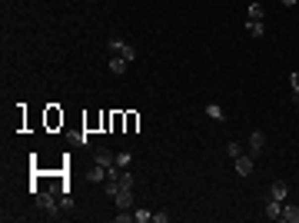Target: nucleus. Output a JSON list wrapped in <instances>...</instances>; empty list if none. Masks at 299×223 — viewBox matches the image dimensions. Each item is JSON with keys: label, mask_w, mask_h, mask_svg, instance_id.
Here are the masks:
<instances>
[{"label": "nucleus", "mask_w": 299, "mask_h": 223, "mask_svg": "<svg viewBox=\"0 0 299 223\" xmlns=\"http://www.w3.org/2000/svg\"><path fill=\"white\" fill-rule=\"evenodd\" d=\"M113 203H117V210H133V187H120Z\"/></svg>", "instance_id": "7ed1b4c3"}, {"label": "nucleus", "mask_w": 299, "mask_h": 223, "mask_svg": "<svg viewBox=\"0 0 299 223\" xmlns=\"http://www.w3.org/2000/svg\"><path fill=\"white\" fill-rule=\"evenodd\" d=\"M206 117H210V120H226V110H223L220 103H206Z\"/></svg>", "instance_id": "f8f14e48"}, {"label": "nucleus", "mask_w": 299, "mask_h": 223, "mask_svg": "<svg viewBox=\"0 0 299 223\" xmlns=\"http://www.w3.org/2000/svg\"><path fill=\"white\" fill-rule=\"evenodd\" d=\"M283 223H299V207H293V203H286L283 207V217H279Z\"/></svg>", "instance_id": "9b49d317"}, {"label": "nucleus", "mask_w": 299, "mask_h": 223, "mask_svg": "<svg viewBox=\"0 0 299 223\" xmlns=\"http://www.w3.org/2000/svg\"><path fill=\"white\" fill-rule=\"evenodd\" d=\"M87 180H90V183H107V167L93 163V167L87 170Z\"/></svg>", "instance_id": "0eeeda50"}, {"label": "nucleus", "mask_w": 299, "mask_h": 223, "mask_svg": "<svg viewBox=\"0 0 299 223\" xmlns=\"http://www.w3.org/2000/svg\"><path fill=\"white\" fill-rule=\"evenodd\" d=\"M126 67H130V60H123V57H110V70H113V74H126Z\"/></svg>", "instance_id": "ddd939ff"}, {"label": "nucleus", "mask_w": 299, "mask_h": 223, "mask_svg": "<svg viewBox=\"0 0 299 223\" xmlns=\"http://www.w3.org/2000/svg\"><path fill=\"white\" fill-rule=\"evenodd\" d=\"M93 163H100V167H113V163H117V153L107 150V147H97V150H93Z\"/></svg>", "instance_id": "20e7f679"}, {"label": "nucleus", "mask_w": 299, "mask_h": 223, "mask_svg": "<svg viewBox=\"0 0 299 223\" xmlns=\"http://www.w3.org/2000/svg\"><path fill=\"white\" fill-rule=\"evenodd\" d=\"M33 193V207L40 210V217L44 220H60L63 217V207H60V200H57V193H50V190H44V187H37V190H30Z\"/></svg>", "instance_id": "f257e3e1"}, {"label": "nucleus", "mask_w": 299, "mask_h": 223, "mask_svg": "<svg viewBox=\"0 0 299 223\" xmlns=\"http://www.w3.org/2000/svg\"><path fill=\"white\" fill-rule=\"evenodd\" d=\"M266 150V137H263V130H253V134H249V156H259Z\"/></svg>", "instance_id": "39448f33"}, {"label": "nucleus", "mask_w": 299, "mask_h": 223, "mask_svg": "<svg viewBox=\"0 0 299 223\" xmlns=\"http://www.w3.org/2000/svg\"><path fill=\"white\" fill-rule=\"evenodd\" d=\"M130 163H133V153H130V150H120V153H117V167L130 170Z\"/></svg>", "instance_id": "2eb2a0df"}, {"label": "nucleus", "mask_w": 299, "mask_h": 223, "mask_svg": "<svg viewBox=\"0 0 299 223\" xmlns=\"http://www.w3.org/2000/svg\"><path fill=\"white\" fill-rule=\"evenodd\" d=\"M253 170H256V163H253V156L249 153L236 156V173H239V177H253Z\"/></svg>", "instance_id": "423d86ee"}, {"label": "nucleus", "mask_w": 299, "mask_h": 223, "mask_svg": "<svg viewBox=\"0 0 299 223\" xmlns=\"http://www.w3.org/2000/svg\"><path fill=\"white\" fill-rule=\"evenodd\" d=\"M113 220H117V223H133V210H120Z\"/></svg>", "instance_id": "6ab92c4d"}, {"label": "nucleus", "mask_w": 299, "mask_h": 223, "mask_svg": "<svg viewBox=\"0 0 299 223\" xmlns=\"http://www.w3.org/2000/svg\"><path fill=\"white\" fill-rule=\"evenodd\" d=\"M263 17H266L263 3H249V20H263Z\"/></svg>", "instance_id": "dca6fc26"}, {"label": "nucleus", "mask_w": 299, "mask_h": 223, "mask_svg": "<svg viewBox=\"0 0 299 223\" xmlns=\"http://www.w3.org/2000/svg\"><path fill=\"white\" fill-rule=\"evenodd\" d=\"M226 153H230L233 160H236V156H243V153H249V150H246V147L239 144V140H230V147H226Z\"/></svg>", "instance_id": "4468645a"}, {"label": "nucleus", "mask_w": 299, "mask_h": 223, "mask_svg": "<svg viewBox=\"0 0 299 223\" xmlns=\"http://www.w3.org/2000/svg\"><path fill=\"white\" fill-rule=\"evenodd\" d=\"M279 3H283V7H296L299 0H279Z\"/></svg>", "instance_id": "4be33fe9"}, {"label": "nucleus", "mask_w": 299, "mask_h": 223, "mask_svg": "<svg viewBox=\"0 0 299 223\" xmlns=\"http://www.w3.org/2000/svg\"><path fill=\"white\" fill-rule=\"evenodd\" d=\"M110 54H113V57H123V60H130V64L136 60V50H133L126 40H117V37L110 40Z\"/></svg>", "instance_id": "f03ea898"}, {"label": "nucleus", "mask_w": 299, "mask_h": 223, "mask_svg": "<svg viewBox=\"0 0 299 223\" xmlns=\"http://www.w3.org/2000/svg\"><path fill=\"white\" fill-rule=\"evenodd\" d=\"M286 193H289L286 180H273V187H269V197H273V200H286Z\"/></svg>", "instance_id": "6e6552de"}, {"label": "nucleus", "mask_w": 299, "mask_h": 223, "mask_svg": "<svg viewBox=\"0 0 299 223\" xmlns=\"http://www.w3.org/2000/svg\"><path fill=\"white\" fill-rule=\"evenodd\" d=\"M60 207H63V210H73V197H70V193H60Z\"/></svg>", "instance_id": "aec40b11"}, {"label": "nucleus", "mask_w": 299, "mask_h": 223, "mask_svg": "<svg viewBox=\"0 0 299 223\" xmlns=\"http://www.w3.org/2000/svg\"><path fill=\"white\" fill-rule=\"evenodd\" d=\"M289 87H293V97L299 100V70L296 74H289Z\"/></svg>", "instance_id": "a211bd4d"}, {"label": "nucleus", "mask_w": 299, "mask_h": 223, "mask_svg": "<svg viewBox=\"0 0 299 223\" xmlns=\"http://www.w3.org/2000/svg\"><path fill=\"white\" fill-rule=\"evenodd\" d=\"M153 223H170V213H166V210H160V213H153Z\"/></svg>", "instance_id": "412c9836"}, {"label": "nucleus", "mask_w": 299, "mask_h": 223, "mask_svg": "<svg viewBox=\"0 0 299 223\" xmlns=\"http://www.w3.org/2000/svg\"><path fill=\"white\" fill-rule=\"evenodd\" d=\"M246 34L253 37V40H259V37L266 34V23L263 20H246Z\"/></svg>", "instance_id": "9d476101"}, {"label": "nucleus", "mask_w": 299, "mask_h": 223, "mask_svg": "<svg viewBox=\"0 0 299 223\" xmlns=\"http://www.w3.org/2000/svg\"><path fill=\"white\" fill-rule=\"evenodd\" d=\"M266 217H269V220H279V217H283V200H273V197H269V200H266Z\"/></svg>", "instance_id": "1a4fd4ad"}, {"label": "nucleus", "mask_w": 299, "mask_h": 223, "mask_svg": "<svg viewBox=\"0 0 299 223\" xmlns=\"http://www.w3.org/2000/svg\"><path fill=\"white\" fill-rule=\"evenodd\" d=\"M153 220V213L150 210H143V207H140V210H133V223H150Z\"/></svg>", "instance_id": "f3484780"}]
</instances>
